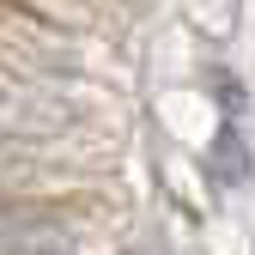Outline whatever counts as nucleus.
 I'll use <instances>...</instances> for the list:
<instances>
[{
  "mask_svg": "<svg viewBox=\"0 0 255 255\" xmlns=\"http://www.w3.org/2000/svg\"><path fill=\"white\" fill-rule=\"evenodd\" d=\"M219 176H225V182H243V176H249V158H243V140L231 134V128L219 134Z\"/></svg>",
  "mask_w": 255,
  "mask_h": 255,
  "instance_id": "1",
  "label": "nucleus"
}]
</instances>
